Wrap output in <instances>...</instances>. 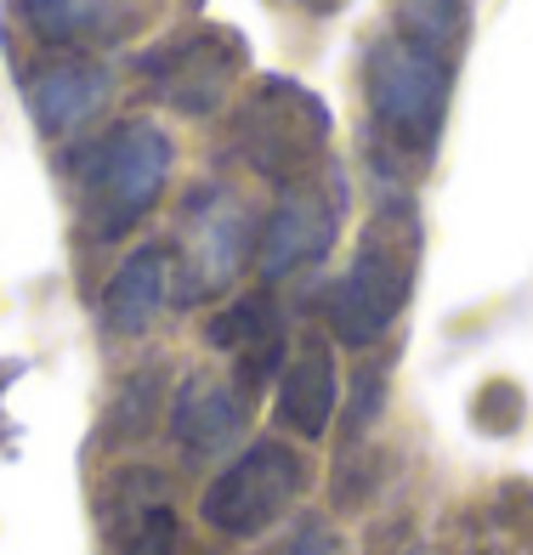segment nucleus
Returning <instances> with one entry per match:
<instances>
[{"instance_id":"obj_11","label":"nucleus","mask_w":533,"mask_h":555,"mask_svg":"<svg viewBox=\"0 0 533 555\" xmlns=\"http://www.w3.org/2000/svg\"><path fill=\"white\" fill-rule=\"evenodd\" d=\"M335 358H329V346L323 340H307L295 351V358L284 363V374H278V402H272V414L284 431L295 437H323L329 431V420H335Z\"/></svg>"},{"instance_id":"obj_7","label":"nucleus","mask_w":533,"mask_h":555,"mask_svg":"<svg viewBox=\"0 0 533 555\" xmlns=\"http://www.w3.org/2000/svg\"><path fill=\"white\" fill-rule=\"evenodd\" d=\"M23 91H29V114L40 131H80V125L109 103V68L91 63L86 52H58L29 68V80H23Z\"/></svg>"},{"instance_id":"obj_8","label":"nucleus","mask_w":533,"mask_h":555,"mask_svg":"<svg viewBox=\"0 0 533 555\" xmlns=\"http://www.w3.org/2000/svg\"><path fill=\"white\" fill-rule=\"evenodd\" d=\"M335 198H323L313 182L301 188H284V198H278V210L267 216L262 227V244H256V261L267 278H290L295 267L318 261L329 244H335Z\"/></svg>"},{"instance_id":"obj_10","label":"nucleus","mask_w":533,"mask_h":555,"mask_svg":"<svg viewBox=\"0 0 533 555\" xmlns=\"http://www.w3.org/2000/svg\"><path fill=\"white\" fill-rule=\"evenodd\" d=\"M211 346L233 358L239 386H262L284 363V323H278L267 295H250V300H233L227 312L211 318Z\"/></svg>"},{"instance_id":"obj_15","label":"nucleus","mask_w":533,"mask_h":555,"mask_svg":"<svg viewBox=\"0 0 533 555\" xmlns=\"http://www.w3.org/2000/svg\"><path fill=\"white\" fill-rule=\"evenodd\" d=\"M392 12H397V35L437 46V52H448L466 29V0H392Z\"/></svg>"},{"instance_id":"obj_17","label":"nucleus","mask_w":533,"mask_h":555,"mask_svg":"<svg viewBox=\"0 0 533 555\" xmlns=\"http://www.w3.org/2000/svg\"><path fill=\"white\" fill-rule=\"evenodd\" d=\"M290 7H301V12H335L341 0H290Z\"/></svg>"},{"instance_id":"obj_12","label":"nucleus","mask_w":533,"mask_h":555,"mask_svg":"<svg viewBox=\"0 0 533 555\" xmlns=\"http://www.w3.org/2000/svg\"><path fill=\"white\" fill-rule=\"evenodd\" d=\"M170 307V249L148 244L125 261L103 289V323L114 335H142Z\"/></svg>"},{"instance_id":"obj_18","label":"nucleus","mask_w":533,"mask_h":555,"mask_svg":"<svg viewBox=\"0 0 533 555\" xmlns=\"http://www.w3.org/2000/svg\"><path fill=\"white\" fill-rule=\"evenodd\" d=\"M0 386H7V369H0Z\"/></svg>"},{"instance_id":"obj_4","label":"nucleus","mask_w":533,"mask_h":555,"mask_svg":"<svg viewBox=\"0 0 533 555\" xmlns=\"http://www.w3.org/2000/svg\"><path fill=\"white\" fill-rule=\"evenodd\" d=\"M329 142V108L313 91H301L295 80L272 74L256 86V96L239 114V154L256 165L262 176H272L278 188L307 182L318 154Z\"/></svg>"},{"instance_id":"obj_5","label":"nucleus","mask_w":533,"mask_h":555,"mask_svg":"<svg viewBox=\"0 0 533 555\" xmlns=\"http://www.w3.org/2000/svg\"><path fill=\"white\" fill-rule=\"evenodd\" d=\"M301 488H307V460L290 442H250L205 488L199 516L227 539H256L301 499Z\"/></svg>"},{"instance_id":"obj_9","label":"nucleus","mask_w":533,"mask_h":555,"mask_svg":"<svg viewBox=\"0 0 533 555\" xmlns=\"http://www.w3.org/2000/svg\"><path fill=\"white\" fill-rule=\"evenodd\" d=\"M250 425V397L239 380H216V374H193L170 402V431L188 453H221L227 442H239Z\"/></svg>"},{"instance_id":"obj_2","label":"nucleus","mask_w":533,"mask_h":555,"mask_svg":"<svg viewBox=\"0 0 533 555\" xmlns=\"http://www.w3.org/2000/svg\"><path fill=\"white\" fill-rule=\"evenodd\" d=\"M448 74H454L448 52H437V46H420L409 35L375 40L369 63H364V91H369L375 125L397 147H420L426 154L448 114V86H454Z\"/></svg>"},{"instance_id":"obj_6","label":"nucleus","mask_w":533,"mask_h":555,"mask_svg":"<svg viewBox=\"0 0 533 555\" xmlns=\"http://www.w3.org/2000/svg\"><path fill=\"white\" fill-rule=\"evenodd\" d=\"M142 68L170 108L211 114V108H221L233 74L244 68V40L233 29H193L188 40H170L165 52H154Z\"/></svg>"},{"instance_id":"obj_14","label":"nucleus","mask_w":533,"mask_h":555,"mask_svg":"<svg viewBox=\"0 0 533 555\" xmlns=\"http://www.w3.org/2000/svg\"><path fill=\"white\" fill-rule=\"evenodd\" d=\"M23 17L46 46L74 52V46H91V40H114L125 7L119 0H23Z\"/></svg>"},{"instance_id":"obj_1","label":"nucleus","mask_w":533,"mask_h":555,"mask_svg":"<svg viewBox=\"0 0 533 555\" xmlns=\"http://www.w3.org/2000/svg\"><path fill=\"white\" fill-rule=\"evenodd\" d=\"M415 256H420V227L415 216L392 205L364 227V244L352 267L329 284L323 295V318L346 346H375L409 307V284H415Z\"/></svg>"},{"instance_id":"obj_3","label":"nucleus","mask_w":533,"mask_h":555,"mask_svg":"<svg viewBox=\"0 0 533 555\" xmlns=\"http://www.w3.org/2000/svg\"><path fill=\"white\" fill-rule=\"evenodd\" d=\"M80 182H86V216L97 238L125 233L131 221L154 210V198L170 182V137L160 125H114L109 137H97L80 159Z\"/></svg>"},{"instance_id":"obj_13","label":"nucleus","mask_w":533,"mask_h":555,"mask_svg":"<svg viewBox=\"0 0 533 555\" xmlns=\"http://www.w3.org/2000/svg\"><path fill=\"white\" fill-rule=\"evenodd\" d=\"M244 249H250V221H244V210L233 205V198H216L211 210H193V244H188L193 295L221 289L227 278L239 272Z\"/></svg>"},{"instance_id":"obj_16","label":"nucleus","mask_w":533,"mask_h":555,"mask_svg":"<svg viewBox=\"0 0 533 555\" xmlns=\"http://www.w3.org/2000/svg\"><path fill=\"white\" fill-rule=\"evenodd\" d=\"M119 555H176V516L165 504H131V527H125Z\"/></svg>"}]
</instances>
